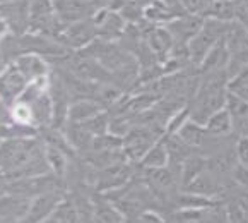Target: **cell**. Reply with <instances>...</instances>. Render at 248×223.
I'll use <instances>...</instances> for the list:
<instances>
[{"mask_svg": "<svg viewBox=\"0 0 248 223\" xmlns=\"http://www.w3.org/2000/svg\"><path fill=\"white\" fill-rule=\"evenodd\" d=\"M204 208H182L171 215V223H205Z\"/></svg>", "mask_w": 248, "mask_h": 223, "instance_id": "obj_24", "label": "cell"}, {"mask_svg": "<svg viewBox=\"0 0 248 223\" xmlns=\"http://www.w3.org/2000/svg\"><path fill=\"white\" fill-rule=\"evenodd\" d=\"M96 9H109L115 0H91Z\"/></svg>", "mask_w": 248, "mask_h": 223, "instance_id": "obj_29", "label": "cell"}, {"mask_svg": "<svg viewBox=\"0 0 248 223\" xmlns=\"http://www.w3.org/2000/svg\"><path fill=\"white\" fill-rule=\"evenodd\" d=\"M50 170L46 146L34 137H9L2 143V172L7 180L45 175Z\"/></svg>", "mask_w": 248, "mask_h": 223, "instance_id": "obj_1", "label": "cell"}, {"mask_svg": "<svg viewBox=\"0 0 248 223\" xmlns=\"http://www.w3.org/2000/svg\"><path fill=\"white\" fill-rule=\"evenodd\" d=\"M234 2V21L243 24L248 30V0H233Z\"/></svg>", "mask_w": 248, "mask_h": 223, "instance_id": "obj_26", "label": "cell"}, {"mask_svg": "<svg viewBox=\"0 0 248 223\" xmlns=\"http://www.w3.org/2000/svg\"><path fill=\"white\" fill-rule=\"evenodd\" d=\"M31 2L33 0H9L2 4V22L14 36H22L30 30Z\"/></svg>", "mask_w": 248, "mask_h": 223, "instance_id": "obj_5", "label": "cell"}, {"mask_svg": "<svg viewBox=\"0 0 248 223\" xmlns=\"http://www.w3.org/2000/svg\"><path fill=\"white\" fill-rule=\"evenodd\" d=\"M176 134H178V137L182 139L186 146L201 148V146H204L209 132H207V129H205V125L188 119V120L180 127V131L176 132Z\"/></svg>", "mask_w": 248, "mask_h": 223, "instance_id": "obj_17", "label": "cell"}, {"mask_svg": "<svg viewBox=\"0 0 248 223\" xmlns=\"http://www.w3.org/2000/svg\"><path fill=\"white\" fill-rule=\"evenodd\" d=\"M96 38H98V28H96L93 17H89L72 22V24H67L60 31L57 40H59V43L65 45V47L76 48V50H84Z\"/></svg>", "mask_w": 248, "mask_h": 223, "instance_id": "obj_7", "label": "cell"}, {"mask_svg": "<svg viewBox=\"0 0 248 223\" xmlns=\"http://www.w3.org/2000/svg\"><path fill=\"white\" fill-rule=\"evenodd\" d=\"M185 189H186V192L211 198L212 194H216L219 190V179L216 177L214 172H211L209 169H205L204 172L199 173L192 182L186 184Z\"/></svg>", "mask_w": 248, "mask_h": 223, "instance_id": "obj_16", "label": "cell"}, {"mask_svg": "<svg viewBox=\"0 0 248 223\" xmlns=\"http://www.w3.org/2000/svg\"><path fill=\"white\" fill-rule=\"evenodd\" d=\"M128 179H130V167H127L125 163H117L103 169L98 180V187L101 190L120 189L128 182Z\"/></svg>", "mask_w": 248, "mask_h": 223, "instance_id": "obj_13", "label": "cell"}, {"mask_svg": "<svg viewBox=\"0 0 248 223\" xmlns=\"http://www.w3.org/2000/svg\"><path fill=\"white\" fill-rule=\"evenodd\" d=\"M185 9L186 14H194V16H201V17L205 19L207 16V11L211 7L212 0H180Z\"/></svg>", "mask_w": 248, "mask_h": 223, "instance_id": "obj_25", "label": "cell"}, {"mask_svg": "<svg viewBox=\"0 0 248 223\" xmlns=\"http://www.w3.org/2000/svg\"><path fill=\"white\" fill-rule=\"evenodd\" d=\"M30 85V79L19 70L16 64H9L2 72V98L4 102H17Z\"/></svg>", "mask_w": 248, "mask_h": 223, "instance_id": "obj_10", "label": "cell"}, {"mask_svg": "<svg viewBox=\"0 0 248 223\" xmlns=\"http://www.w3.org/2000/svg\"><path fill=\"white\" fill-rule=\"evenodd\" d=\"M16 66L19 67L22 74H24L28 79L34 81V79H40V77L48 76V66L45 62V59L41 55L38 53H24V55H19L17 59H16Z\"/></svg>", "mask_w": 248, "mask_h": 223, "instance_id": "obj_15", "label": "cell"}, {"mask_svg": "<svg viewBox=\"0 0 248 223\" xmlns=\"http://www.w3.org/2000/svg\"><path fill=\"white\" fill-rule=\"evenodd\" d=\"M159 137L161 134H157L156 131L146 127V125H142V127H132L124 136L122 150H124L127 160L140 161L144 158V154L159 141Z\"/></svg>", "mask_w": 248, "mask_h": 223, "instance_id": "obj_6", "label": "cell"}, {"mask_svg": "<svg viewBox=\"0 0 248 223\" xmlns=\"http://www.w3.org/2000/svg\"><path fill=\"white\" fill-rule=\"evenodd\" d=\"M204 17L194 14H183L180 17L173 19L171 22L166 24V28L170 30V33L175 38V43L188 45V41L202 30L204 26Z\"/></svg>", "mask_w": 248, "mask_h": 223, "instance_id": "obj_11", "label": "cell"}, {"mask_svg": "<svg viewBox=\"0 0 248 223\" xmlns=\"http://www.w3.org/2000/svg\"><path fill=\"white\" fill-rule=\"evenodd\" d=\"M205 129H207V132L212 137H224V136L231 134V131L234 129V124L233 117H231L226 106L217 110L214 115H211V119L205 124Z\"/></svg>", "mask_w": 248, "mask_h": 223, "instance_id": "obj_18", "label": "cell"}, {"mask_svg": "<svg viewBox=\"0 0 248 223\" xmlns=\"http://www.w3.org/2000/svg\"><path fill=\"white\" fill-rule=\"evenodd\" d=\"M144 40H146L147 47L159 59H163L166 55H171L173 48L176 45L175 38L166 26H151V30H146V33H144Z\"/></svg>", "mask_w": 248, "mask_h": 223, "instance_id": "obj_12", "label": "cell"}, {"mask_svg": "<svg viewBox=\"0 0 248 223\" xmlns=\"http://www.w3.org/2000/svg\"><path fill=\"white\" fill-rule=\"evenodd\" d=\"M224 41H226L228 53H230V64H228L226 72L230 77H233L245 66H248V30L243 24L233 21L224 36Z\"/></svg>", "mask_w": 248, "mask_h": 223, "instance_id": "obj_4", "label": "cell"}, {"mask_svg": "<svg viewBox=\"0 0 248 223\" xmlns=\"http://www.w3.org/2000/svg\"><path fill=\"white\" fill-rule=\"evenodd\" d=\"M228 91L240 96L241 100L248 102V66H245L240 72H236L228 81Z\"/></svg>", "mask_w": 248, "mask_h": 223, "instance_id": "obj_23", "label": "cell"}, {"mask_svg": "<svg viewBox=\"0 0 248 223\" xmlns=\"http://www.w3.org/2000/svg\"><path fill=\"white\" fill-rule=\"evenodd\" d=\"M135 4L137 5H140V7L144 9V11H146L147 7H149V5H153L154 4V0H134Z\"/></svg>", "mask_w": 248, "mask_h": 223, "instance_id": "obj_30", "label": "cell"}, {"mask_svg": "<svg viewBox=\"0 0 248 223\" xmlns=\"http://www.w3.org/2000/svg\"><path fill=\"white\" fill-rule=\"evenodd\" d=\"M103 105L98 100L93 98H79L70 105L69 108V119L67 122H74V124H84V122L91 120L93 117L101 114Z\"/></svg>", "mask_w": 248, "mask_h": 223, "instance_id": "obj_14", "label": "cell"}, {"mask_svg": "<svg viewBox=\"0 0 248 223\" xmlns=\"http://www.w3.org/2000/svg\"><path fill=\"white\" fill-rule=\"evenodd\" d=\"M46 160H48V165H50L51 172H53L57 177H63V173H65V170H67V153L65 151L48 144Z\"/></svg>", "mask_w": 248, "mask_h": 223, "instance_id": "obj_22", "label": "cell"}, {"mask_svg": "<svg viewBox=\"0 0 248 223\" xmlns=\"http://www.w3.org/2000/svg\"><path fill=\"white\" fill-rule=\"evenodd\" d=\"M2 2H9V0H2Z\"/></svg>", "mask_w": 248, "mask_h": 223, "instance_id": "obj_31", "label": "cell"}, {"mask_svg": "<svg viewBox=\"0 0 248 223\" xmlns=\"http://www.w3.org/2000/svg\"><path fill=\"white\" fill-rule=\"evenodd\" d=\"M51 2L63 26L89 19L96 12V7L91 0H51Z\"/></svg>", "mask_w": 248, "mask_h": 223, "instance_id": "obj_8", "label": "cell"}, {"mask_svg": "<svg viewBox=\"0 0 248 223\" xmlns=\"http://www.w3.org/2000/svg\"><path fill=\"white\" fill-rule=\"evenodd\" d=\"M60 203H62V198L59 196L57 190H50L46 194L36 196L31 201L30 209H28L24 218L21 220V223H43L48 216L53 215Z\"/></svg>", "mask_w": 248, "mask_h": 223, "instance_id": "obj_9", "label": "cell"}, {"mask_svg": "<svg viewBox=\"0 0 248 223\" xmlns=\"http://www.w3.org/2000/svg\"><path fill=\"white\" fill-rule=\"evenodd\" d=\"M132 223H164V222L159 215H156L151 209H146V211L139 213L135 218H132Z\"/></svg>", "mask_w": 248, "mask_h": 223, "instance_id": "obj_28", "label": "cell"}, {"mask_svg": "<svg viewBox=\"0 0 248 223\" xmlns=\"http://www.w3.org/2000/svg\"><path fill=\"white\" fill-rule=\"evenodd\" d=\"M170 160H171V158H170L168 148H166L163 139H159V141L144 154V158L140 160V165H142V169H146V170L163 169V167H168Z\"/></svg>", "mask_w": 248, "mask_h": 223, "instance_id": "obj_19", "label": "cell"}, {"mask_svg": "<svg viewBox=\"0 0 248 223\" xmlns=\"http://www.w3.org/2000/svg\"><path fill=\"white\" fill-rule=\"evenodd\" d=\"M205 17H214L224 22L234 21V2L233 0H212Z\"/></svg>", "mask_w": 248, "mask_h": 223, "instance_id": "obj_21", "label": "cell"}, {"mask_svg": "<svg viewBox=\"0 0 248 223\" xmlns=\"http://www.w3.org/2000/svg\"><path fill=\"white\" fill-rule=\"evenodd\" d=\"M226 108L231 114V117H233L234 127H240V131H241V127L248 122V102H245L240 96L228 91Z\"/></svg>", "mask_w": 248, "mask_h": 223, "instance_id": "obj_20", "label": "cell"}, {"mask_svg": "<svg viewBox=\"0 0 248 223\" xmlns=\"http://www.w3.org/2000/svg\"><path fill=\"white\" fill-rule=\"evenodd\" d=\"M231 22L219 21L214 17H205L202 30L195 34L192 40L188 41V55L190 60L197 66H201L202 60L207 57V53L226 36L228 30H230Z\"/></svg>", "mask_w": 248, "mask_h": 223, "instance_id": "obj_3", "label": "cell"}, {"mask_svg": "<svg viewBox=\"0 0 248 223\" xmlns=\"http://www.w3.org/2000/svg\"><path fill=\"white\" fill-rule=\"evenodd\" d=\"M234 150H236V160L248 169V136H240Z\"/></svg>", "mask_w": 248, "mask_h": 223, "instance_id": "obj_27", "label": "cell"}, {"mask_svg": "<svg viewBox=\"0 0 248 223\" xmlns=\"http://www.w3.org/2000/svg\"><path fill=\"white\" fill-rule=\"evenodd\" d=\"M228 81H230V76L226 70L207 74V79L201 83V86L197 88L194 102L188 105L192 120L205 125L211 115L226 106Z\"/></svg>", "mask_w": 248, "mask_h": 223, "instance_id": "obj_2", "label": "cell"}]
</instances>
